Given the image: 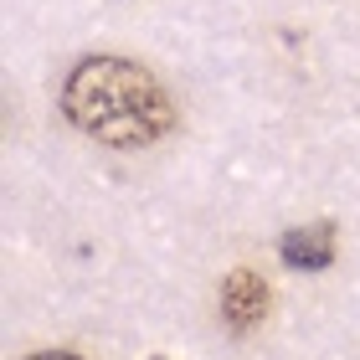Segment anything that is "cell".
<instances>
[{
  "mask_svg": "<svg viewBox=\"0 0 360 360\" xmlns=\"http://www.w3.org/2000/svg\"><path fill=\"white\" fill-rule=\"evenodd\" d=\"M31 360H83V355H72V350H41V355H31Z\"/></svg>",
  "mask_w": 360,
  "mask_h": 360,
  "instance_id": "cell-4",
  "label": "cell"
},
{
  "mask_svg": "<svg viewBox=\"0 0 360 360\" xmlns=\"http://www.w3.org/2000/svg\"><path fill=\"white\" fill-rule=\"evenodd\" d=\"M221 314H226L232 330H252V324L268 314V283L252 268H237L221 283Z\"/></svg>",
  "mask_w": 360,
  "mask_h": 360,
  "instance_id": "cell-2",
  "label": "cell"
},
{
  "mask_svg": "<svg viewBox=\"0 0 360 360\" xmlns=\"http://www.w3.org/2000/svg\"><path fill=\"white\" fill-rule=\"evenodd\" d=\"M62 113L88 139L108 150H144L160 144L175 124L170 93L139 62L124 57H83L62 83Z\"/></svg>",
  "mask_w": 360,
  "mask_h": 360,
  "instance_id": "cell-1",
  "label": "cell"
},
{
  "mask_svg": "<svg viewBox=\"0 0 360 360\" xmlns=\"http://www.w3.org/2000/svg\"><path fill=\"white\" fill-rule=\"evenodd\" d=\"M278 257L299 273H319L335 257V232L330 226H293V232L278 242Z\"/></svg>",
  "mask_w": 360,
  "mask_h": 360,
  "instance_id": "cell-3",
  "label": "cell"
}]
</instances>
